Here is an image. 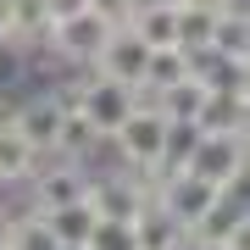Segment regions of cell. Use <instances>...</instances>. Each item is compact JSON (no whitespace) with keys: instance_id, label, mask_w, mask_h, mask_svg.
<instances>
[{"instance_id":"2e32d148","label":"cell","mask_w":250,"mask_h":250,"mask_svg":"<svg viewBox=\"0 0 250 250\" xmlns=\"http://www.w3.org/2000/svg\"><path fill=\"white\" fill-rule=\"evenodd\" d=\"M22 78H28V56H22V45H17V39H0V95H11Z\"/></svg>"},{"instance_id":"9c48e42d","label":"cell","mask_w":250,"mask_h":250,"mask_svg":"<svg viewBox=\"0 0 250 250\" xmlns=\"http://www.w3.org/2000/svg\"><path fill=\"white\" fill-rule=\"evenodd\" d=\"M45 156H56V150H34L17 128L0 117V184H22V178H34L39 167H45Z\"/></svg>"},{"instance_id":"4fadbf2b","label":"cell","mask_w":250,"mask_h":250,"mask_svg":"<svg viewBox=\"0 0 250 250\" xmlns=\"http://www.w3.org/2000/svg\"><path fill=\"white\" fill-rule=\"evenodd\" d=\"M211 34H217V11L178 6V50H184V56H195V50H211Z\"/></svg>"},{"instance_id":"ba28073f","label":"cell","mask_w":250,"mask_h":250,"mask_svg":"<svg viewBox=\"0 0 250 250\" xmlns=\"http://www.w3.org/2000/svg\"><path fill=\"white\" fill-rule=\"evenodd\" d=\"M189 128H195V134H245V128H250V100H245V89H217V95H206Z\"/></svg>"},{"instance_id":"e0dca14e","label":"cell","mask_w":250,"mask_h":250,"mask_svg":"<svg viewBox=\"0 0 250 250\" xmlns=\"http://www.w3.org/2000/svg\"><path fill=\"white\" fill-rule=\"evenodd\" d=\"M0 39H6V34H0Z\"/></svg>"},{"instance_id":"8fae6325","label":"cell","mask_w":250,"mask_h":250,"mask_svg":"<svg viewBox=\"0 0 250 250\" xmlns=\"http://www.w3.org/2000/svg\"><path fill=\"white\" fill-rule=\"evenodd\" d=\"M0 245L6 250H62L39 211H22V217H11V223H0Z\"/></svg>"},{"instance_id":"5b68a950","label":"cell","mask_w":250,"mask_h":250,"mask_svg":"<svg viewBox=\"0 0 250 250\" xmlns=\"http://www.w3.org/2000/svg\"><path fill=\"white\" fill-rule=\"evenodd\" d=\"M62 117H67V106H62L50 89H45V95H28V100H11V106H6V123L17 128L34 150H56V128H62Z\"/></svg>"},{"instance_id":"52a82bcc","label":"cell","mask_w":250,"mask_h":250,"mask_svg":"<svg viewBox=\"0 0 250 250\" xmlns=\"http://www.w3.org/2000/svg\"><path fill=\"white\" fill-rule=\"evenodd\" d=\"M83 189H89V172H83L78 161H67V156H50L45 167L34 172V206H28V211L72 206V200H83Z\"/></svg>"},{"instance_id":"8992f818","label":"cell","mask_w":250,"mask_h":250,"mask_svg":"<svg viewBox=\"0 0 250 250\" xmlns=\"http://www.w3.org/2000/svg\"><path fill=\"white\" fill-rule=\"evenodd\" d=\"M145 56H150V50L139 45V34H134L128 22H117L111 34H106V45L95 50L89 67L100 72V78H117V83H128V89H139V78H145Z\"/></svg>"},{"instance_id":"3957f363","label":"cell","mask_w":250,"mask_h":250,"mask_svg":"<svg viewBox=\"0 0 250 250\" xmlns=\"http://www.w3.org/2000/svg\"><path fill=\"white\" fill-rule=\"evenodd\" d=\"M83 200H89V211L100 217V223H134V217L145 211V200H150V195H145V184L134 178V172L117 167V172H100V178L89 172V189H83Z\"/></svg>"},{"instance_id":"9a60e30c","label":"cell","mask_w":250,"mask_h":250,"mask_svg":"<svg viewBox=\"0 0 250 250\" xmlns=\"http://www.w3.org/2000/svg\"><path fill=\"white\" fill-rule=\"evenodd\" d=\"M83 250H139L134 223H95L89 239H83Z\"/></svg>"},{"instance_id":"7c38bea8","label":"cell","mask_w":250,"mask_h":250,"mask_svg":"<svg viewBox=\"0 0 250 250\" xmlns=\"http://www.w3.org/2000/svg\"><path fill=\"white\" fill-rule=\"evenodd\" d=\"M189 72V56L178 45H167V50H150L145 56V78H139V95H161L167 83H178Z\"/></svg>"},{"instance_id":"30bf717a","label":"cell","mask_w":250,"mask_h":250,"mask_svg":"<svg viewBox=\"0 0 250 250\" xmlns=\"http://www.w3.org/2000/svg\"><path fill=\"white\" fill-rule=\"evenodd\" d=\"M39 217H45V228L56 233V245H62V250H83V239H89V228L100 223V217L89 211V200L56 206V211H39Z\"/></svg>"},{"instance_id":"277c9868","label":"cell","mask_w":250,"mask_h":250,"mask_svg":"<svg viewBox=\"0 0 250 250\" xmlns=\"http://www.w3.org/2000/svg\"><path fill=\"white\" fill-rule=\"evenodd\" d=\"M117 22H106L95 6H83V11H72V17H56L50 22V50L62 56V62H95V50L106 45V34H111Z\"/></svg>"},{"instance_id":"6da1fadb","label":"cell","mask_w":250,"mask_h":250,"mask_svg":"<svg viewBox=\"0 0 250 250\" xmlns=\"http://www.w3.org/2000/svg\"><path fill=\"white\" fill-rule=\"evenodd\" d=\"M178 172L211 184V189H233L245 184V134H195L189 156L178 161Z\"/></svg>"},{"instance_id":"5bb4252c","label":"cell","mask_w":250,"mask_h":250,"mask_svg":"<svg viewBox=\"0 0 250 250\" xmlns=\"http://www.w3.org/2000/svg\"><path fill=\"white\" fill-rule=\"evenodd\" d=\"M211 50L228 56V62H250V22H245V17H217Z\"/></svg>"},{"instance_id":"7a4b0ae2","label":"cell","mask_w":250,"mask_h":250,"mask_svg":"<svg viewBox=\"0 0 250 250\" xmlns=\"http://www.w3.org/2000/svg\"><path fill=\"white\" fill-rule=\"evenodd\" d=\"M72 106L83 111V123H89L100 139H111L117 128H123V117L134 111V89H128V83H117V78L89 72V78L78 83V95H72Z\"/></svg>"}]
</instances>
